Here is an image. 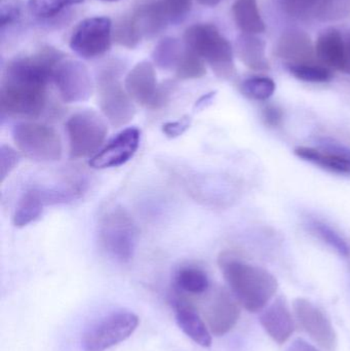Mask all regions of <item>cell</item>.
<instances>
[{
  "label": "cell",
  "mask_w": 350,
  "mask_h": 351,
  "mask_svg": "<svg viewBox=\"0 0 350 351\" xmlns=\"http://www.w3.org/2000/svg\"><path fill=\"white\" fill-rule=\"evenodd\" d=\"M65 58L63 51L47 45L35 55L8 62L0 88L2 115L38 117L47 106V84L53 82L55 67Z\"/></svg>",
  "instance_id": "obj_1"
},
{
  "label": "cell",
  "mask_w": 350,
  "mask_h": 351,
  "mask_svg": "<svg viewBox=\"0 0 350 351\" xmlns=\"http://www.w3.org/2000/svg\"><path fill=\"white\" fill-rule=\"evenodd\" d=\"M219 263L232 294L250 313L263 311L277 294V278L267 270L230 257H222Z\"/></svg>",
  "instance_id": "obj_2"
},
{
  "label": "cell",
  "mask_w": 350,
  "mask_h": 351,
  "mask_svg": "<svg viewBox=\"0 0 350 351\" xmlns=\"http://www.w3.org/2000/svg\"><path fill=\"white\" fill-rule=\"evenodd\" d=\"M186 47L207 62L218 76L230 78L236 69L234 49L215 25L195 24L184 33Z\"/></svg>",
  "instance_id": "obj_3"
},
{
  "label": "cell",
  "mask_w": 350,
  "mask_h": 351,
  "mask_svg": "<svg viewBox=\"0 0 350 351\" xmlns=\"http://www.w3.org/2000/svg\"><path fill=\"white\" fill-rule=\"evenodd\" d=\"M99 105L112 127L119 128L133 121L136 114L133 99L121 82V67L111 64L101 70L97 78Z\"/></svg>",
  "instance_id": "obj_4"
},
{
  "label": "cell",
  "mask_w": 350,
  "mask_h": 351,
  "mask_svg": "<svg viewBox=\"0 0 350 351\" xmlns=\"http://www.w3.org/2000/svg\"><path fill=\"white\" fill-rule=\"evenodd\" d=\"M99 239L111 258L127 263L133 259L137 247V226L123 208H113L101 219Z\"/></svg>",
  "instance_id": "obj_5"
},
{
  "label": "cell",
  "mask_w": 350,
  "mask_h": 351,
  "mask_svg": "<svg viewBox=\"0 0 350 351\" xmlns=\"http://www.w3.org/2000/svg\"><path fill=\"white\" fill-rule=\"evenodd\" d=\"M12 134L18 149L31 160L51 162L62 158L61 138L49 125L25 121L14 125Z\"/></svg>",
  "instance_id": "obj_6"
},
{
  "label": "cell",
  "mask_w": 350,
  "mask_h": 351,
  "mask_svg": "<svg viewBox=\"0 0 350 351\" xmlns=\"http://www.w3.org/2000/svg\"><path fill=\"white\" fill-rule=\"evenodd\" d=\"M69 154L72 160L88 158L98 154L108 133L104 119L92 110L80 111L66 123Z\"/></svg>",
  "instance_id": "obj_7"
},
{
  "label": "cell",
  "mask_w": 350,
  "mask_h": 351,
  "mask_svg": "<svg viewBox=\"0 0 350 351\" xmlns=\"http://www.w3.org/2000/svg\"><path fill=\"white\" fill-rule=\"evenodd\" d=\"M125 88L133 101L146 108L158 110L170 102L175 84L166 82L158 84L154 66L150 62L143 61L127 73Z\"/></svg>",
  "instance_id": "obj_8"
},
{
  "label": "cell",
  "mask_w": 350,
  "mask_h": 351,
  "mask_svg": "<svg viewBox=\"0 0 350 351\" xmlns=\"http://www.w3.org/2000/svg\"><path fill=\"white\" fill-rule=\"evenodd\" d=\"M139 326V317L129 311L112 313L95 324L82 336L86 351H105L133 335Z\"/></svg>",
  "instance_id": "obj_9"
},
{
  "label": "cell",
  "mask_w": 350,
  "mask_h": 351,
  "mask_svg": "<svg viewBox=\"0 0 350 351\" xmlns=\"http://www.w3.org/2000/svg\"><path fill=\"white\" fill-rule=\"evenodd\" d=\"M112 22L107 16H92L82 21L72 32L70 47L84 59L101 57L110 49Z\"/></svg>",
  "instance_id": "obj_10"
},
{
  "label": "cell",
  "mask_w": 350,
  "mask_h": 351,
  "mask_svg": "<svg viewBox=\"0 0 350 351\" xmlns=\"http://www.w3.org/2000/svg\"><path fill=\"white\" fill-rule=\"evenodd\" d=\"M53 82L62 100L66 103L88 101L92 96V82L88 68L82 62L73 59L62 60L55 71Z\"/></svg>",
  "instance_id": "obj_11"
},
{
  "label": "cell",
  "mask_w": 350,
  "mask_h": 351,
  "mask_svg": "<svg viewBox=\"0 0 350 351\" xmlns=\"http://www.w3.org/2000/svg\"><path fill=\"white\" fill-rule=\"evenodd\" d=\"M293 308L300 327L322 350H336L338 346L336 331L324 311L303 298L296 299Z\"/></svg>",
  "instance_id": "obj_12"
},
{
  "label": "cell",
  "mask_w": 350,
  "mask_h": 351,
  "mask_svg": "<svg viewBox=\"0 0 350 351\" xmlns=\"http://www.w3.org/2000/svg\"><path fill=\"white\" fill-rule=\"evenodd\" d=\"M284 12L299 20H340L350 14V0H277Z\"/></svg>",
  "instance_id": "obj_13"
},
{
  "label": "cell",
  "mask_w": 350,
  "mask_h": 351,
  "mask_svg": "<svg viewBox=\"0 0 350 351\" xmlns=\"http://www.w3.org/2000/svg\"><path fill=\"white\" fill-rule=\"evenodd\" d=\"M141 133L137 128H127L115 136L103 149L92 156L90 166L97 170L117 168L127 164L135 156L140 145Z\"/></svg>",
  "instance_id": "obj_14"
},
{
  "label": "cell",
  "mask_w": 350,
  "mask_h": 351,
  "mask_svg": "<svg viewBox=\"0 0 350 351\" xmlns=\"http://www.w3.org/2000/svg\"><path fill=\"white\" fill-rule=\"evenodd\" d=\"M238 301L224 290L214 295L207 309V321L210 331L215 336L225 335L234 329L240 319Z\"/></svg>",
  "instance_id": "obj_15"
},
{
  "label": "cell",
  "mask_w": 350,
  "mask_h": 351,
  "mask_svg": "<svg viewBox=\"0 0 350 351\" xmlns=\"http://www.w3.org/2000/svg\"><path fill=\"white\" fill-rule=\"evenodd\" d=\"M295 154L306 162L322 167L325 170L340 175H350V150L342 146L330 145L322 148L301 146Z\"/></svg>",
  "instance_id": "obj_16"
},
{
  "label": "cell",
  "mask_w": 350,
  "mask_h": 351,
  "mask_svg": "<svg viewBox=\"0 0 350 351\" xmlns=\"http://www.w3.org/2000/svg\"><path fill=\"white\" fill-rule=\"evenodd\" d=\"M172 303L177 324L183 333L197 346L210 348L212 344L211 331L203 323L195 306L180 296H175Z\"/></svg>",
  "instance_id": "obj_17"
},
{
  "label": "cell",
  "mask_w": 350,
  "mask_h": 351,
  "mask_svg": "<svg viewBox=\"0 0 350 351\" xmlns=\"http://www.w3.org/2000/svg\"><path fill=\"white\" fill-rule=\"evenodd\" d=\"M260 324L269 337L279 344L286 343L294 333L291 311L282 297L264 308L260 315Z\"/></svg>",
  "instance_id": "obj_18"
},
{
  "label": "cell",
  "mask_w": 350,
  "mask_h": 351,
  "mask_svg": "<svg viewBox=\"0 0 350 351\" xmlns=\"http://www.w3.org/2000/svg\"><path fill=\"white\" fill-rule=\"evenodd\" d=\"M316 58L328 67L345 71L350 68L347 43L337 29L329 28L318 35L316 45Z\"/></svg>",
  "instance_id": "obj_19"
},
{
  "label": "cell",
  "mask_w": 350,
  "mask_h": 351,
  "mask_svg": "<svg viewBox=\"0 0 350 351\" xmlns=\"http://www.w3.org/2000/svg\"><path fill=\"white\" fill-rule=\"evenodd\" d=\"M275 53L288 64L314 63L316 49L310 35L301 30L286 31L277 43Z\"/></svg>",
  "instance_id": "obj_20"
},
{
  "label": "cell",
  "mask_w": 350,
  "mask_h": 351,
  "mask_svg": "<svg viewBox=\"0 0 350 351\" xmlns=\"http://www.w3.org/2000/svg\"><path fill=\"white\" fill-rule=\"evenodd\" d=\"M129 18L140 39L156 36L170 23L160 0L140 6Z\"/></svg>",
  "instance_id": "obj_21"
},
{
  "label": "cell",
  "mask_w": 350,
  "mask_h": 351,
  "mask_svg": "<svg viewBox=\"0 0 350 351\" xmlns=\"http://www.w3.org/2000/svg\"><path fill=\"white\" fill-rule=\"evenodd\" d=\"M49 206L45 187H33L23 193L12 216L14 226L22 228L35 222Z\"/></svg>",
  "instance_id": "obj_22"
},
{
  "label": "cell",
  "mask_w": 350,
  "mask_h": 351,
  "mask_svg": "<svg viewBox=\"0 0 350 351\" xmlns=\"http://www.w3.org/2000/svg\"><path fill=\"white\" fill-rule=\"evenodd\" d=\"M266 45L263 39L254 34L240 35L236 41V53L240 61L254 71L269 70L268 60L266 58Z\"/></svg>",
  "instance_id": "obj_23"
},
{
  "label": "cell",
  "mask_w": 350,
  "mask_h": 351,
  "mask_svg": "<svg viewBox=\"0 0 350 351\" xmlns=\"http://www.w3.org/2000/svg\"><path fill=\"white\" fill-rule=\"evenodd\" d=\"M232 16L236 26L247 34H259L266 29L257 0H236L232 5Z\"/></svg>",
  "instance_id": "obj_24"
},
{
  "label": "cell",
  "mask_w": 350,
  "mask_h": 351,
  "mask_svg": "<svg viewBox=\"0 0 350 351\" xmlns=\"http://www.w3.org/2000/svg\"><path fill=\"white\" fill-rule=\"evenodd\" d=\"M175 282L179 290L192 295L207 292L210 280L207 274L195 266H184L177 271Z\"/></svg>",
  "instance_id": "obj_25"
},
{
  "label": "cell",
  "mask_w": 350,
  "mask_h": 351,
  "mask_svg": "<svg viewBox=\"0 0 350 351\" xmlns=\"http://www.w3.org/2000/svg\"><path fill=\"white\" fill-rule=\"evenodd\" d=\"M184 51L178 39L164 37L154 47L152 59L160 69H176Z\"/></svg>",
  "instance_id": "obj_26"
},
{
  "label": "cell",
  "mask_w": 350,
  "mask_h": 351,
  "mask_svg": "<svg viewBox=\"0 0 350 351\" xmlns=\"http://www.w3.org/2000/svg\"><path fill=\"white\" fill-rule=\"evenodd\" d=\"M287 65L290 73L295 76L297 80H303V82L321 84V82H330L333 78L332 71L328 67L318 65V64H287Z\"/></svg>",
  "instance_id": "obj_27"
},
{
  "label": "cell",
  "mask_w": 350,
  "mask_h": 351,
  "mask_svg": "<svg viewBox=\"0 0 350 351\" xmlns=\"http://www.w3.org/2000/svg\"><path fill=\"white\" fill-rule=\"evenodd\" d=\"M175 70L177 77L182 80H197L207 73L205 61L188 47L185 49L184 53Z\"/></svg>",
  "instance_id": "obj_28"
},
{
  "label": "cell",
  "mask_w": 350,
  "mask_h": 351,
  "mask_svg": "<svg viewBox=\"0 0 350 351\" xmlns=\"http://www.w3.org/2000/svg\"><path fill=\"white\" fill-rule=\"evenodd\" d=\"M275 82L266 76H255L248 78L242 84V93L249 99L266 101L275 94Z\"/></svg>",
  "instance_id": "obj_29"
},
{
  "label": "cell",
  "mask_w": 350,
  "mask_h": 351,
  "mask_svg": "<svg viewBox=\"0 0 350 351\" xmlns=\"http://www.w3.org/2000/svg\"><path fill=\"white\" fill-rule=\"evenodd\" d=\"M86 0H29L28 8L32 16L49 19L58 16L65 8L82 3Z\"/></svg>",
  "instance_id": "obj_30"
},
{
  "label": "cell",
  "mask_w": 350,
  "mask_h": 351,
  "mask_svg": "<svg viewBox=\"0 0 350 351\" xmlns=\"http://www.w3.org/2000/svg\"><path fill=\"white\" fill-rule=\"evenodd\" d=\"M310 226L314 229V232L323 241H326L331 247H333L337 253L340 254L341 256H345V257L349 255V245L345 243V239L334 229L331 228L329 225L320 222V221H312Z\"/></svg>",
  "instance_id": "obj_31"
},
{
  "label": "cell",
  "mask_w": 350,
  "mask_h": 351,
  "mask_svg": "<svg viewBox=\"0 0 350 351\" xmlns=\"http://www.w3.org/2000/svg\"><path fill=\"white\" fill-rule=\"evenodd\" d=\"M112 36L115 43H118L121 47H127V49H134L141 40L134 28L131 18L123 19L119 21L113 28Z\"/></svg>",
  "instance_id": "obj_32"
},
{
  "label": "cell",
  "mask_w": 350,
  "mask_h": 351,
  "mask_svg": "<svg viewBox=\"0 0 350 351\" xmlns=\"http://www.w3.org/2000/svg\"><path fill=\"white\" fill-rule=\"evenodd\" d=\"M23 12V0H0V28L16 24Z\"/></svg>",
  "instance_id": "obj_33"
},
{
  "label": "cell",
  "mask_w": 350,
  "mask_h": 351,
  "mask_svg": "<svg viewBox=\"0 0 350 351\" xmlns=\"http://www.w3.org/2000/svg\"><path fill=\"white\" fill-rule=\"evenodd\" d=\"M160 1L166 10L170 23L173 24L182 22L188 14L192 4V0H160Z\"/></svg>",
  "instance_id": "obj_34"
},
{
  "label": "cell",
  "mask_w": 350,
  "mask_h": 351,
  "mask_svg": "<svg viewBox=\"0 0 350 351\" xmlns=\"http://www.w3.org/2000/svg\"><path fill=\"white\" fill-rule=\"evenodd\" d=\"M21 160V154L14 148L8 145L0 147V179L1 183L18 167Z\"/></svg>",
  "instance_id": "obj_35"
},
{
  "label": "cell",
  "mask_w": 350,
  "mask_h": 351,
  "mask_svg": "<svg viewBox=\"0 0 350 351\" xmlns=\"http://www.w3.org/2000/svg\"><path fill=\"white\" fill-rule=\"evenodd\" d=\"M191 125V119L189 117H184L182 119H178L176 121H172V123H166L162 127V132L164 135L171 139L179 137V136L183 135L185 132L187 131Z\"/></svg>",
  "instance_id": "obj_36"
},
{
  "label": "cell",
  "mask_w": 350,
  "mask_h": 351,
  "mask_svg": "<svg viewBox=\"0 0 350 351\" xmlns=\"http://www.w3.org/2000/svg\"><path fill=\"white\" fill-rule=\"evenodd\" d=\"M263 117L266 123L273 127H277L283 119V111L275 106H267L263 111Z\"/></svg>",
  "instance_id": "obj_37"
},
{
  "label": "cell",
  "mask_w": 350,
  "mask_h": 351,
  "mask_svg": "<svg viewBox=\"0 0 350 351\" xmlns=\"http://www.w3.org/2000/svg\"><path fill=\"white\" fill-rule=\"evenodd\" d=\"M286 351H320L316 346L312 344L308 343L304 339H296L295 341L292 342L291 346L287 348Z\"/></svg>",
  "instance_id": "obj_38"
},
{
  "label": "cell",
  "mask_w": 350,
  "mask_h": 351,
  "mask_svg": "<svg viewBox=\"0 0 350 351\" xmlns=\"http://www.w3.org/2000/svg\"><path fill=\"white\" fill-rule=\"evenodd\" d=\"M215 96V93H210V94L205 95V96L201 97L199 101L197 102V107H203L208 104V103L211 102L213 97Z\"/></svg>",
  "instance_id": "obj_39"
},
{
  "label": "cell",
  "mask_w": 350,
  "mask_h": 351,
  "mask_svg": "<svg viewBox=\"0 0 350 351\" xmlns=\"http://www.w3.org/2000/svg\"><path fill=\"white\" fill-rule=\"evenodd\" d=\"M222 1H223V0H197L199 4L205 6H216Z\"/></svg>",
  "instance_id": "obj_40"
},
{
  "label": "cell",
  "mask_w": 350,
  "mask_h": 351,
  "mask_svg": "<svg viewBox=\"0 0 350 351\" xmlns=\"http://www.w3.org/2000/svg\"><path fill=\"white\" fill-rule=\"evenodd\" d=\"M347 43V56H349V64H350V37L347 40H345Z\"/></svg>",
  "instance_id": "obj_41"
},
{
  "label": "cell",
  "mask_w": 350,
  "mask_h": 351,
  "mask_svg": "<svg viewBox=\"0 0 350 351\" xmlns=\"http://www.w3.org/2000/svg\"><path fill=\"white\" fill-rule=\"evenodd\" d=\"M102 1L113 2V1H118V0H102Z\"/></svg>",
  "instance_id": "obj_42"
}]
</instances>
